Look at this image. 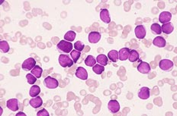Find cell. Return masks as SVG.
<instances>
[{"label":"cell","mask_w":177,"mask_h":116,"mask_svg":"<svg viewBox=\"0 0 177 116\" xmlns=\"http://www.w3.org/2000/svg\"><path fill=\"white\" fill-rule=\"evenodd\" d=\"M174 30V27H173V25H172L170 22L166 24H163L161 27V31L165 34H170Z\"/></svg>","instance_id":"18"},{"label":"cell","mask_w":177,"mask_h":116,"mask_svg":"<svg viewBox=\"0 0 177 116\" xmlns=\"http://www.w3.org/2000/svg\"><path fill=\"white\" fill-rule=\"evenodd\" d=\"M31 73L34 76L36 77L37 78H40L41 77L42 73H43V69L39 65H35L33 69L31 71Z\"/></svg>","instance_id":"21"},{"label":"cell","mask_w":177,"mask_h":116,"mask_svg":"<svg viewBox=\"0 0 177 116\" xmlns=\"http://www.w3.org/2000/svg\"><path fill=\"white\" fill-rule=\"evenodd\" d=\"M85 65L88 66V67H93L95 65H96V59L93 56L89 55L85 59Z\"/></svg>","instance_id":"24"},{"label":"cell","mask_w":177,"mask_h":116,"mask_svg":"<svg viewBox=\"0 0 177 116\" xmlns=\"http://www.w3.org/2000/svg\"><path fill=\"white\" fill-rule=\"evenodd\" d=\"M44 85L48 89H56L58 87L59 83L57 79L48 76L44 80Z\"/></svg>","instance_id":"3"},{"label":"cell","mask_w":177,"mask_h":116,"mask_svg":"<svg viewBox=\"0 0 177 116\" xmlns=\"http://www.w3.org/2000/svg\"><path fill=\"white\" fill-rule=\"evenodd\" d=\"M76 33L73 30H69V31L66 32L65 35H64V40L68 41V42H73L76 38Z\"/></svg>","instance_id":"25"},{"label":"cell","mask_w":177,"mask_h":116,"mask_svg":"<svg viewBox=\"0 0 177 116\" xmlns=\"http://www.w3.org/2000/svg\"><path fill=\"white\" fill-rule=\"evenodd\" d=\"M59 63L61 67L63 68H70L74 65V61L72 59H70L68 55L60 54L58 59Z\"/></svg>","instance_id":"2"},{"label":"cell","mask_w":177,"mask_h":116,"mask_svg":"<svg viewBox=\"0 0 177 116\" xmlns=\"http://www.w3.org/2000/svg\"><path fill=\"white\" fill-rule=\"evenodd\" d=\"M41 93V88L40 87L37 85H33L30 89L29 95L33 98V97H36L40 94Z\"/></svg>","instance_id":"20"},{"label":"cell","mask_w":177,"mask_h":116,"mask_svg":"<svg viewBox=\"0 0 177 116\" xmlns=\"http://www.w3.org/2000/svg\"><path fill=\"white\" fill-rule=\"evenodd\" d=\"M26 78H27V81H28V83H29V84H34V83H35V82L37 81V79L36 77L34 76L31 73V74H27Z\"/></svg>","instance_id":"30"},{"label":"cell","mask_w":177,"mask_h":116,"mask_svg":"<svg viewBox=\"0 0 177 116\" xmlns=\"http://www.w3.org/2000/svg\"><path fill=\"white\" fill-rule=\"evenodd\" d=\"M100 19H101L104 23L105 24H109L111 22V18L109 16V12L108 10L106 8H103L102 11H100Z\"/></svg>","instance_id":"16"},{"label":"cell","mask_w":177,"mask_h":116,"mask_svg":"<svg viewBox=\"0 0 177 116\" xmlns=\"http://www.w3.org/2000/svg\"><path fill=\"white\" fill-rule=\"evenodd\" d=\"M108 59L112 62H117L118 61V52L116 50H111L108 53Z\"/></svg>","instance_id":"22"},{"label":"cell","mask_w":177,"mask_h":116,"mask_svg":"<svg viewBox=\"0 0 177 116\" xmlns=\"http://www.w3.org/2000/svg\"><path fill=\"white\" fill-rule=\"evenodd\" d=\"M0 49L3 53H7L9 51L10 47L9 45L6 40H1L0 41Z\"/></svg>","instance_id":"26"},{"label":"cell","mask_w":177,"mask_h":116,"mask_svg":"<svg viewBox=\"0 0 177 116\" xmlns=\"http://www.w3.org/2000/svg\"><path fill=\"white\" fill-rule=\"evenodd\" d=\"M139 53L134 49H132V50L130 51V54H129L128 56V60L131 61V62H134V61H137L139 59Z\"/></svg>","instance_id":"23"},{"label":"cell","mask_w":177,"mask_h":116,"mask_svg":"<svg viewBox=\"0 0 177 116\" xmlns=\"http://www.w3.org/2000/svg\"><path fill=\"white\" fill-rule=\"evenodd\" d=\"M166 40L165 39L163 38V37H160V36H158V37H155L153 40V44L156 47H159V48H163L165 47L166 46Z\"/></svg>","instance_id":"17"},{"label":"cell","mask_w":177,"mask_h":116,"mask_svg":"<svg viewBox=\"0 0 177 116\" xmlns=\"http://www.w3.org/2000/svg\"><path fill=\"white\" fill-rule=\"evenodd\" d=\"M150 89L147 87H144L138 91V97L141 100H147L150 98Z\"/></svg>","instance_id":"15"},{"label":"cell","mask_w":177,"mask_h":116,"mask_svg":"<svg viewBox=\"0 0 177 116\" xmlns=\"http://www.w3.org/2000/svg\"><path fill=\"white\" fill-rule=\"evenodd\" d=\"M7 108L12 112H16L19 109V103L17 99H9L6 103Z\"/></svg>","instance_id":"7"},{"label":"cell","mask_w":177,"mask_h":116,"mask_svg":"<svg viewBox=\"0 0 177 116\" xmlns=\"http://www.w3.org/2000/svg\"><path fill=\"white\" fill-rule=\"evenodd\" d=\"M108 109L112 113H118L119 111H120V105H119V102L117 101V100H110L108 103Z\"/></svg>","instance_id":"6"},{"label":"cell","mask_w":177,"mask_h":116,"mask_svg":"<svg viewBox=\"0 0 177 116\" xmlns=\"http://www.w3.org/2000/svg\"><path fill=\"white\" fill-rule=\"evenodd\" d=\"M130 49L128 48H122L118 52V59L121 61H125L128 59Z\"/></svg>","instance_id":"14"},{"label":"cell","mask_w":177,"mask_h":116,"mask_svg":"<svg viewBox=\"0 0 177 116\" xmlns=\"http://www.w3.org/2000/svg\"><path fill=\"white\" fill-rule=\"evenodd\" d=\"M101 33L96 31H93L90 32L89 34H88V40L90 43H97V42H99V40H101Z\"/></svg>","instance_id":"10"},{"label":"cell","mask_w":177,"mask_h":116,"mask_svg":"<svg viewBox=\"0 0 177 116\" xmlns=\"http://www.w3.org/2000/svg\"><path fill=\"white\" fill-rule=\"evenodd\" d=\"M173 61L169 60V59H162L159 63V66L160 68V69H162L164 71H172V69L173 68Z\"/></svg>","instance_id":"4"},{"label":"cell","mask_w":177,"mask_h":116,"mask_svg":"<svg viewBox=\"0 0 177 116\" xmlns=\"http://www.w3.org/2000/svg\"><path fill=\"white\" fill-rule=\"evenodd\" d=\"M29 104L31 105V106L33 107L34 109L40 108V107L43 105V100H42L41 97L37 96L36 97H33V98L30 100Z\"/></svg>","instance_id":"12"},{"label":"cell","mask_w":177,"mask_h":116,"mask_svg":"<svg viewBox=\"0 0 177 116\" xmlns=\"http://www.w3.org/2000/svg\"><path fill=\"white\" fill-rule=\"evenodd\" d=\"M24 115V116H25V114H24V113H23V112H19V113H18V114H17V115H17V116H18V115Z\"/></svg>","instance_id":"33"},{"label":"cell","mask_w":177,"mask_h":116,"mask_svg":"<svg viewBox=\"0 0 177 116\" xmlns=\"http://www.w3.org/2000/svg\"><path fill=\"white\" fill-rule=\"evenodd\" d=\"M80 56H81V52H79V51L76 50V49H74V50H72V52H70L71 59H73V61H74V63L77 62L78 59H79Z\"/></svg>","instance_id":"28"},{"label":"cell","mask_w":177,"mask_h":116,"mask_svg":"<svg viewBox=\"0 0 177 116\" xmlns=\"http://www.w3.org/2000/svg\"><path fill=\"white\" fill-rule=\"evenodd\" d=\"M75 74H76V78H78L79 79L86 80L88 78L87 71H86V70L83 67L77 68V69H76Z\"/></svg>","instance_id":"13"},{"label":"cell","mask_w":177,"mask_h":116,"mask_svg":"<svg viewBox=\"0 0 177 116\" xmlns=\"http://www.w3.org/2000/svg\"><path fill=\"white\" fill-rule=\"evenodd\" d=\"M37 116H49V113L45 109H43L37 112Z\"/></svg>","instance_id":"32"},{"label":"cell","mask_w":177,"mask_h":116,"mask_svg":"<svg viewBox=\"0 0 177 116\" xmlns=\"http://www.w3.org/2000/svg\"><path fill=\"white\" fill-rule=\"evenodd\" d=\"M36 65V61L33 58H28V59H26L22 64V68L24 71H31L33 69L34 67Z\"/></svg>","instance_id":"5"},{"label":"cell","mask_w":177,"mask_h":116,"mask_svg":"<svg viewBox=\"0 0 177 116\" xmlns=\"http://www.w3.org/2000/svg\"><path fill=\"white\" fill-rule=\"evenodd\" d=\"M151 30L154 34H161V33H162V31H161V26L156 23L153 24L151 25Z\"/></svg>","instance_id":"27"},{"label":"cell","mask_w":177,"mask_h":116,"mask_svg":"<svg viewBox=\"0 0 177 116\" xmlns=\"http://www.w3.org/2000/svg\"><path fill=\"white\" fill-rule=\"evenodd\" d=\"M134 33H135V36L137 39H140V40L144 39L146 37L145 27L143 25H138L134 29Z\"/></svg>","instance_id":"8"},{"label":"cell","mask_w":177,"mask_h":116,"mask_svg":"<svg viewBox=\"0 0 177 116\" xmlns=\"http://www.w3.org/2000/svg\"><path fill=\"white\" fill-rule=\"evenodd\" d=\"M74 48V45L71 42H68L65 40H60L57 43V49L61 53H70Z\"/></svg>","instance_id":"1"},{"label":"cell","mask_w":177,"mask_h":116,"mask_svg":"<svg viewBox=\"0 0 177 116\" xmlns=\"http://www.w3.org/2000/svg\"><path fill=\"white\" fill-rule=\"evenodd\" d=\"M172 19V14L169 12V11H163L160 14L159 16V21L160 23L166 24L169 22Z\"/></svg>","instance_id":"11"},{"label":"cell","mask_w":177,"mask_h":116,"mask_svg":"<svg viewBox=\"0 0 177 116\" xmlns=\"http://www.w3.org/2000/svg\"><path fill=\"white\" fill-rule=\"evenodd\" d=\"M93 71L96 74H102L105 71V66L101 65H95L93 67Z\"/></svg>","instance_id":"29"},{"label":"cell","mask_w":177,"mask_h":116,"mask_svg":"<svg viewBox=\"0 0 177 116\" xmlns=\"http://www.w3.org/2000/svg\"><path fill=\"white\" fill-rule=\"evenodd\" d=\"M137 68L139 72L144 74L150 73V71H151V70L150 65L148 64L147 62H145V61H141L140 64L137 65Z\"/></svg>","instance_id":"9"},{"label":"cell","mask_w":177,"mask_h":116,"mask_svg":"<svg viewBox=\"0 0 177 116\" xmlns=\"http://www.w3.org/2000/svg\"><path fill=\"white\" fill-rule=\"evenodd\" d=\"M96 62L98 65H101L103 66L107 65H108V57L103 54L98 55L96 57Z\"/></svg>","instance_id":"19"},{"label":"cell","mask_w":177,"mask_h":116,"mask_svg":"<svg viewBox=\"0 0 177 116\" xmlns=\"http://www.w3.org/2000/svg\"><path fill=\"white\" fill-rule=\"evenodd\" d=\"M74 48L76 50L81 52V51H83V49H84V44H83L81 41H76L74 43Z\"/></svg>","instance_id":"31"}]
</instances>
